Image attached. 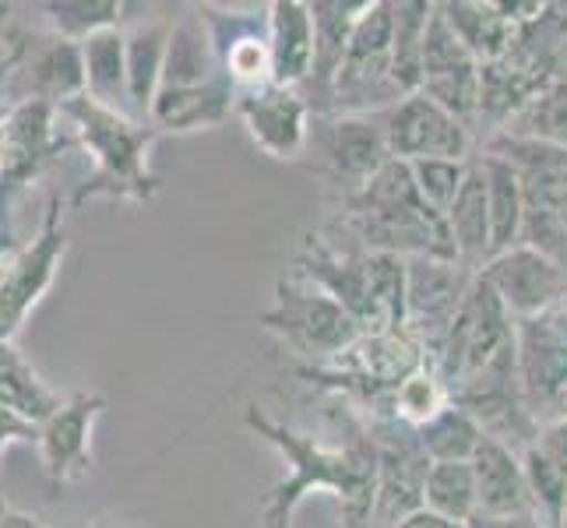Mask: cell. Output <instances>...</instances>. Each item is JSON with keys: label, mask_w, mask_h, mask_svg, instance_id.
<instances>
[{"label": "cell", "mask_w": 567, "mask_h": 528, "mask_svg": "<svg viewBox=\"0 0 567 528\" xmlns=\"http://www.w3.org/2000/svg\"><path fill=\"white\" fill-rule=\"evenodd\" d=\"M244 423L268 447H276L286 462V479L276 483L261 500V528H289L303 497L328 490L339 500L342 528H374L378 504V444L363 423L346 447H328L315 437L300 434L279 420L247 405Z\"/></svg>", "instance_id": "cell-1"}, {"label": "cell", "mask_w": 567, "mask_h": 528, "mask_svg": "<svg viewBox=\"0 0 567 528\" xmlns=\"http://www.w3.org/2000/svg\"><path fill=\"white\" fill-rule=\"evenodd\" d=\"M61 113L71 116L78 138L95 155V176L74 194V205L89 198H131L152 201L155 176L148 173V148L155 142V127H145L127 113L106 110L89 95H74L61 103Z\"/></svg>", "instance_id": "cell-2"}, {"label": "cell", "mask_w": 567, "mask_h": 528, "mask_svg": "<svg viewBox=\"0 0 567 528\" xmlns=\"http://www.w3.org/2000/svg\"><path fill=\"white\" fill-rule=\"evenodd\" d=\"M258 324L276 331L297 356L307 360V366H328L363 335L353 314L331 300L324 289L303 279L300 271L289 279H279L276 307L265 310Z\"/></svg>", "instance_id": "cell-3"}, {"label": "cell", "mask_w": 567, "mask_h": 528, "mask_svg": "<svg viewBox=\"0 0 567 528\" xmlns=\"http://www.w3.org/2000/svg\"><path fill=\"white\" fill-rule=\"evenodd\" d=\"M395 56V0H370L349 39L331 95V116H374L395 106L402 92L391 82Z\"/></svg>", "instance_id": "cell-4"}, {"label": "cell", "mask_w": 567, "mask_h": 528, "mask_svg": "<svg viewBox=\"0 0 567 528\" xmlns=\"http://www.w3.org/2000/svg\"><path fill=\"white\" fill-rule=\"evenodd\" d=\"M515 324L518 321L512 318V310L504 307L497 289L486 282V276L480 271L465 292V303L458 310L452 331H447V339L441 342L434 356H430V366L437 370L444 387L455 395L458 387L480 377L504 349L515 345Z\"/></svg>", "instance_id": "cell-5"}, {"label": "cell", "mask_w": 567, "mask_h": 528, "mask_svg": "<svg viewBox=\"0 0 567 528\" xmlns=\"http://www.w3.org/2000/svg\"><path fill=\"white\" fill-rule=\"evenodd\" d=\"M518 381L529 413L539 423L564 416L567 391V300L539 318L515 324Z\"/></svg>", "instance_id": "cell-6"}, {"label": "cell", "mask_w": 567, "mask_h": 528, "mask_svg": "<svg viewBox=\"0 0 567 528\" xmlns=\"http://www.w3.org/2000/svg\"><path fill=\"white\" fill-rule=\"evenodd\" d=\"M374 116L388 138L391 159H473V127L462 124L458 116H452L423 92L405 95V100Z\"/></svg>", "instance_id": "cell-7"}, {"label": "cell", "mask_w": 567, "mask_h": 528, "mask_svg": "<svg viewBox=\"0 0 567 528\" xmlns=\"http://www.w3.org/2000/svg\"><path fill=\"white\" fill-rule=\"evenodd\" d=\"M480 271H468L458 261L441 258H409V286H405V331L413 335L426 356H434L452 331L465 292Z\"/></svg>", "instance_id": "cell-8"}, {"label": "cell", "mask_w": 567, "mask_h": 528, "mask_svg": "<svg viewBox=\"0 0 567 528\" xmlns=\"http://www.w3.org/2000/svg\"><path fill=\"white\" fill-rule=\"evenodd\" d=\"M420 92L430 95L437 106H444L462 124L473 127L480 121L483 106V64L447 25L441 4L434 8L430 29L423 39V82Z\"/></svg>", "instance_id": "cell-9"}, {"label": "cell", "mask_w": 567, "mask_h": 528, "mask_svg": "<svg viewBox=\"0 0 567 528\" xmlns=\"http://www.w3.org/2000/svg\"><path fill=\"white\" fill-rule=\"evenodd\" d=\"M64 250H68V237L61 229V208H56V198H53L43 232L18 253L4 268V279H0V342H11L18 331H22L32 307L43 300V292L50 289Z\"/></svg>", "instance_id": "cell-10"}, {"label": "cell", "mask_w": 567, "mask_h": 528, "mask_svg": "<svg viewBox=\"0 0 567 528\" xmlns=\"http://www.w3.org/2000/svg\"><path fill=\"white\" fill-rule=\"evenodd\" d=\"M297 265H300V276L310 279L318 289H324L336 303H342L363 331H384L381 307L374 300V286H370L367 250L360 244L353 250H346L339 244L324 240L321 232H310Z\"/></svg>", "instance_id": "cell-11"}, {"label": "cell", "mask_w": 567, "mask_h": 528, "mask_svg": "<svg viewBox=\"0 0 567 528\" xmlns=\"http://www.w3.org/2000/svg\"><path fill=\"white\" fill-rule=\"evenodd\" d=\"M250 142L279 163L300 159L310 145V103L300 89L265 85L237 95V110Z\"/></svg>", "instance_id": "cell-12"}, {"label": "cell", "mask_w": 567, "mask_h": 528, "mask_svg": "<svg viewBox=\"0 0 567 528\" xmlns=\"http://www.w3.org/2000/svg\"><path fill=\"white\" fill-rule=\"evenodd\" d=\"M198 18L205 22L215 56H219V64H223V74L233 82L237 95L271 85L268 8L265 11H219L205 4Z\"/></svg>", "instance_id": "cell-13"}, {"label": "cell", "mask_w": 567, "mask_h": 528, "mask_svg": "<svg viewBox=\"0 0 567 528\" xmlns=\"http://www.w3.org/2000/svg\"><path fill=\"white\" fill-rule=\"evenodd\" d=\"M483 276L497 289L515 321L539 318L567 300V271L525 244L486 261Z\"/></svg>", "instance_id": "cell-14"}, {"label": "cell", "mask_w": 567, "mask_h": 528, "mask_svg": "<svg viewBox=\"0 0 567 528\" xmlns=\"http://www.w3.org/2000/svg\"><path fill=\"white\" fill-rule=\"evenodd\" d=\"M106 398L103 395H78L64 398L53 416L39 423V455L50 476L53 490H61L64 483H78L92 465V426L103 416Z\"/></svg>", "instance_id": "cell-15"}, {"label": "cell", "mask_w": 567, "mask_h": 528, "mask_svg": "<svg viewBox=\"0 0 567 528\" xmlns=\"http://www.w3.org/2000/svg\"><path fill=\"white\" fill-rule=\"evenodd\" d=\"M321 152L331 180L346 187V198L391 163V148L378 116H331L321 134Z\"/></svg>", "instance_id": "cell-16"}, {"label": "cell", "mask_w": 567, "mask_h": 528, "mask_svg": "<svg viewBox=\"0 0 567 528\" xmlns=\"http://www.w3.org/2000/svg\"><path fill=\"white\" fill-rule=\"evenodd\" d=\"M367 4L370 0H315L310 4V18H315V71H310V82L303 85V95L315 113H331V95H336L349 39H353V29Z\"/></svg>", "instance_id": "cell-17"}, {"label": "cell", "mask_w": 567, "mask_h": 528, "mask_svg": "<svg viewBox=\"0 0 567 528\" xmlns=\"http://www.w3.org/2000/svg\"><path fill=\"white\" fill-rule=\"evenodd\" d=\"M271 85L300 89L315 71V18L303 0H271L268 4Z\"/></svg>", "instance_id": "cell-18"}, {"label": "cell", "mask_w": 567, "mask_h": 528, "mask_svg": "<svg viewBox=\"0 0 567 528\" xmlns=\"http://www.w3.org/2000/svg\"><path fill=\"white\" fill-rule=\"evenodd\" d=\"M473 476H476V500L480 515L491 518H536L529 483H525V465L522 455H515L512 447H504L497 441H486L476 447L473 455Z\"/></svg>", "instance_id": "cell-19"}, {"label": "cell", "mask_w": 567, "mask_h": 528, "mask_svg": "<svg viewBox=\"0 0 567 528\" xmlns=\"http://www.w3.org/2000/svg\"><path fill=\"white\" fill-rule=\"evenodd\" d=\"M237 110V89L223 74L198 89H163L152 106L155 131H202L223 124Z\"/></svg>", "instance_id": "cell-20"}, {"label": "cell", "mask_w": 567, "mask_h": 528, "mask_svg": "<svg viewBox=\"0 0 567 528\" xmlns=\"http://www.w3.org/2000/svg\"><path fill=\"white\" fill-rule=\"evenodd\" d=\"M447 229L458 247V261L468 271H483L491 261V205H486V173L480 155H473L458 198L447 208Z\"/></svg>", "instance_id": "cell-21"}, {"label": "cell", "mask_w": 567, "mask_h": 528, "mask_svg": "<svg viewBox=\"0 0 567 528\" xmlns=\"http://www.w3.org/2000/svg\"><path fill=\"white\" fill-rule=\"evenodd\" d=\"M173 22H148L127 32V92H131V116L134 121H152L155 95L163 85L166 50H169Z\"/></svg>", "instance_id": "cell-22"}, {"label": "cell", "mask_w": 567, "mask_h": 528, "mask_svg": "<svg viewBox=\"0 0 567 528\" xmlns=\"http://www.w3.org/2000/svg\"><path fill=\"white\" fill-rule=\"evenodd\" d=\"M85 61V95L106 110L131 116V92H127V32L103 29L82 43Z\"/></svg>", "instance_id": "cell-23"}, {"label": "cell", "mask_w": 567, "mask_h": 528, "mask_svg": "<svg viewBox=\"0 0 567 528\" xmlns=\"http://www.w3.org/2000/svg\"><path fill=\"white\" fill-rule=\"evenodd\" d=\"M480 163L486 173V205H491V258H497L522 244L529 201H525L522 176L512 163L491 152H480Z\"/></svg>", "instance_id": "cell-24"}, {"label": "cell", "mask_w": 567, "mask_h": 528, "mask_svg": "<svg viewBox=\"0 0 567 528\" xmlns=\"http://www.w3.org/2000/svg\"><path fill=\"white\" fill-rule=\"evenodd\" d=\"M447 25L465 43V50L476 56L480 64H494L512 50L518 25L501 11V4H486V0H452L441 4Z\"/></svg>", "instance_id": "cell-25"}, {"label": "cell", "mask_w": 567, "mask_h": 528, "mask_svg": "<svg viewBox=\"0 0 567 528\" xmlns=\"http://www.w3.org/2000/svg\"><path fill=\"white\" fill-rule=\"evenodd\" d=\"M507 138L567 148V64L497 127Z\"/></svg>", "instance_id": "cell-26"}, {"label": "cell", "mask_w": 567, "mask_h": 528, "mask_svg": "<svg viewBox=\"0 0 567 528\" xmlns=\"http://www.w3.org/2000/svg\"><path fill=\"white\" fill-rule=\"evenodd\" d=\"M215 77H223V64L215 56L212 35L205 29L202 18H190V22H177L169 35V50H166V68H163V89H198L208 85Z\"/></svg>", "instance_id": "cell-27"}, {"label": "cell", "mask_w": 567, "mask_h": 528, "mask_svg": "<svg viewBox=\"0 0 567 528\" xmlns=\"http://www.w3.org/2000/svg\"><path fill=\"white\" fill-rule=\"evenodd\" d=\"M0 408L35 426L61 408V398L39 381V374L11 342H0Z\"/></svg>", "instance_id": "cell-28"}, {"label": "cell", "mask_w": 567, "mask_h": 528, "mask_svg": "<svg viewBox=\"0 0 567 528\" xmlns=\"http://www.w3.org/2000/svg\"><path fill=\"white\" fill-rule=\"evenodd\" d=\"M437 4L426 0H399L395 4V56H391V82L405 95L420 92L423 82V39Z\"/></svg>", "instance_id": "cell-29"}, {"label": "cell", "mask_w": 567, "mask_h": 528, "mask_svg": "<svg viewBox=\"0 0 567 528\" xmlns=\"http://www.w3.org/2000/svg\"><path fill=\"white\" fill-rule=\"evenodd\" d=\"M423 507L447 521L468 525L480 515L476 500V476L468 462H430L426 486H423Z\"/></svg>", "instance_id": "cell-30"}, {"label": "cell", "mask_w": 567, "mask_h": 528, "mask_svg": "<svg viewBox=\"0 0 567 528\" xmlns=\"http://www.w3.org/2000/svg\"><path fill=\"white\" fill-rule=\"evenodd\" d=\"M416 437L430 462H473L476 447L483 444V429L468 408L447 402L434 420L416 429Z\"/></svg>", "instance_id": "cell-31"}, {"label": "cell", "mask_w": 567, "mask_h": 528, "mask_svg": "<svg viewBox=\"0 0 567 528\" xmlns=\"http://www.w3.org/2000/svg\"><path fill=\"white\" fill-rule=\"evenodd\" d=\"M32 85L43 103H68L74 95H85V61H82V43H53L39 61L32 64Z\"/></svg>", "instance_id": "cell-32"}, {"label": "cell", "mask_w": 567, "mask_h": 528, "mask_svg": "<svg viewBox=\"0 0 567 528\" xmlns=\"http://www.w3.org/2000/svg\"><path fill=\"white\" fill-rule=\"evenodd\" d=\"M447 402H452V391L444 387L437 370L426 363L413 377L395 387V395H391V416L405 426L420 429L426 420H434Z\"/></svg>", "instance_id": "cell-33"}, {"label": "cell", "mask_w": 567, "mask_h": 528, "mask_svg": "<svg viewBox=\"0 0 567 528\" xmlns=\"http://www.w3.org/2000/svg\"><path fill=\"white\" fill-rule=\"evenodd\" d=\"M43 11L61 32V39L85 43L95 32L116 29L124 4H116V0H53V4H43Z\"/></svg>", "instance_id": "cell-34"}, {"label": "cell", "mask_w": 567, "mask_h": 528, "mask_svg": "<svg viewBox=\"0 0 567 528\" xmlns=\"http://www.w3.org/2000/svg\"><path fill=\"white\" fill-rule=\"evenodd\" d=\"M522 465H525V483H529L536 518L543 521V528H560L567 511V476L536 444L522 455Z\"/></svg>", "instance_id": "cell-35"}, {"label": "cell", "mask_w": 567, "mask_h": 528, "mask_svg": "<svg viewBox=\"0 0 567 528\" xmlns=\"http://www.w3.org/2000/svg\"><path fill=\"white\" fill-rule=\"evenodd\" d=\"M468 163L473 159H420V163H409L413 166V176H416V187L426 198V205H434L441 215H447V208L455 205L458 190L468 176Z\"/></svg>", "instance_id": "cell-36"}, {"label": "cell", "mask_w": 567, "mask_h": 528, "mask_svg": "<svg viewBox=\"0 0 567 528\" xmlns=\"http://www.w3.org/2000/svg\"><path fill=\"white\" fill-rule=\"evenodd\" d=\"M536 447H539V452H543L546 458H550V462L560 468V473L567 476V416L543 423Z\"/></svg>", "instance_id": "cell-37"}, {"label": "cell", "mask_w": 567, "mask_h": 528, "mask_svg": "<svg viewBox=\"0 0 567 528\" xmlns=\"http://www.w3.org/2000/svg\"><path fill=\"white\" fill-rule=\"evenodd\" d=\"M8 441H32L35 444L39 441V426L8 413V408H0V447H4Z\"/></svg>", "instance_id": "cell-38"}, {"label": "cell", "mask_w": 567, "mask_h": 528, "mask_svg": "<svg viewBox=\"0 0 567 528\" xmlns=\"http://www.w3.org/2000/svg\"><path fill=\"white\" fill-rule=\"evenodd\" d=\"M465 528H543L539 518L525 515V518H491V515H476Z\"/></svg>", "instance_id": "cell-39"}, {"label": "cell", "mask_w": 567, "mask_h": 528, "mask_svg": "<svg viewBox=\"0 0 567 528\" xmlns=\"http://www.w3.org/2000/svg\"><path fill=\"white\" fill-rule=\"evenodd\" d=\"M395 528H465V525L447 521V518H441V515H434V511H426V507H420V511H413L409 518H402Z\"/></svg>", "instance_id": "cell-40"}, {"label": "cell", "mask_w": 567, "mask_h": 528, "mask_svg": "<svg viewBox=\"0 0 567 528\" xmlns=\"http://www.w3.org/2000/svg\"><path fill=\"white\" fill-rule=\"evenodd\" d=\"M0 528H43L35 518L29 515H18V511H4L0 515Z\"/></svg>", "instance_id": "cell-41"}, {"label": "cell", "mask_w": 567, "mask_h": 528, "mask_svg": "<svg viewBox=\"0 0 567 528\" xmlns=\"http://www.w3.org/2000/svg\"><path fill=\"white\" fill-rule=\"evenodd\" d=\"M564 416H567V391H564Z\"/></svg>", "instance_id": "cell-42"}, {"label": "cell", "mask_w": 567, "mask_h": 528, "mask_svg": "<svg viewBox=\"0 0 567 528\" xmlns=\"http://www.w3.org/2000/svg\"><path fill=\"white\" fill-rule=\"evenodd\" d=\"M560 528H567V511H564V521H560Z\"/></svg>", "instance_id": "cell-43"}, {"label": "cell", "mask_w": 567, "mask_h": 528, "mask_svg": "<svg viewBox=\"0 0 567 528\" xmlns=\"http://www.w3.org/2000/svg\"><path fill=\"white\" fill-rule=\"evenodd\" d=\"M0 279H4V265H0Z\"/></svg>", "instance_id": "cell-44"}]
</instances>
